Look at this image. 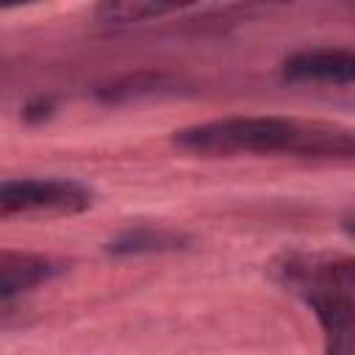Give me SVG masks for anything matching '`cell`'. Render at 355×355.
I'll use <instances>...</instances> for the list:
<instances>
[{
  "instance_id": "6da1fadb",
  "label": "cell",
  "mask_w": 355,
  "mask_h": 355,
  "mask_svg": "<svg viewBox=\"0 0 355 355\" xmlns=\"http://www.w3.org/2000/svg\"><path fill=\"white\" fill-rule=\"evenodd\" d=\"M175 147L202 158L230 155H352V130L330 122H308L294 116H222L175 130Z\"/></svg>"
},
{
  "instance_id": "7a4b0ae2",
  "label": "cell",
  "mask_w": 355,
  "mask_h": 355,
  "mask_svg": "<svg viewBox=\"0 0 355 355\" xmlns=\"http://www.w3.org/2000/svg\"><path fill=\"white\" fill-rule=\"evenodd\" d=\"M288 283L313 308L327 336V355H352V258H302L286 266Z\"/></svg>"
},
{
  "instance_id": "3957f363",
  "label": "cell",
  "mask_w": 355,
  "mask_h": 355,
  "mask_svg": "<svg viewBox=\"0 0 355 355\" xmlns=\"http://www.w3.org/2000/svg\"><path fill=\"white\" fill-rule=\"evenodd\" d=\"M92 205V189L69 178H8L0 180V219L69 216Z\"/></svg>"
},
{
  "instance_id": "277c9868",
  "label": "cell",
  "mask_w": 355,
  "mask_h": 355,
  "mask_svg": "<svg viewBox=\"0 0 355 355\" xmlns=\"http://www.w3.org/2000/svg\"><path fill=\"white\" fill-rule=\"evenodd\" d=\"M64 263L44 252L31 250H0V302L22 297L55 275H61Z\"/></svg>"
},
{
  "instance_id": "5b68a950",
  "label": "cell",
  "mask_w": 355,
  "mask_h": 355,
  "mask_svg": "<svg viewBox=\"0 0 355 355\" xmlns=\"http://www.w3.org/2000/svg\"><path fill=\"white\" fill-rule=\"evenodd\" d=\"M283 75L302 83H338L349 86L355 78V55L341 47H313L300 50L286 58Z\"/></svg>"
},
{
  "instance_id": "8992f818",
  "label": "cell",
  "mask_w": 355,
  "mask_h": 355,
  "mask_svg": "<svg viewBox=\"0 0 355 355\" xmlns=\"http://www.w3.org/2000/svg\"><path fill=\"white\" fill-rule=\"evenodd\" d=\"M183 11V6L175 3H103L97 6V17L103 22H114V25H128V22H147V19H161L166 14H178Z\"/></svg>"
},
{
  "instance_id": "52a82bcc",
  "label": "cell",
  "mask_w": 355,
  "mask_h": 355,
  "mask_svg": "<svg viewBox=\"0 0 355 355\" xmlns=\"http://www.w3.org/2000/svg\"><path fill=\"white\" fill-rule=\"evenodd\" d=\"M175 247H180V236L178 233L150 230V227L128 230L119 239L108 241L111 252H158V250H175Z\"/></svg>"
}]
</instances>
